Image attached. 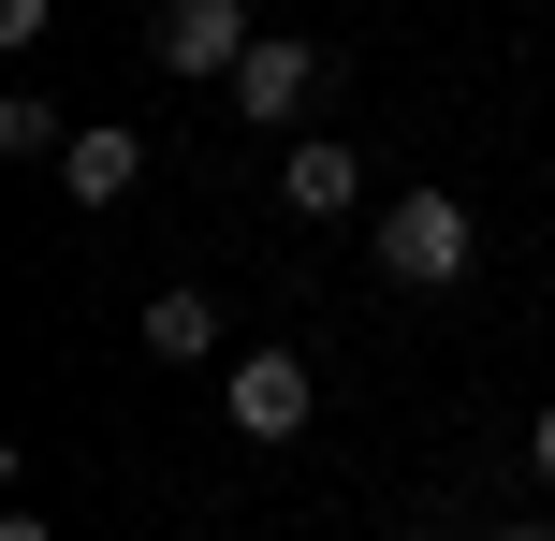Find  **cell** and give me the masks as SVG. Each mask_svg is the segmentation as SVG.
I'll use <instances>...</instances> for the list:
<instances>
[{
	"instance_id": "cell-6",
	"label": "cell",
	"mask_w": 555,
	"mask_h": 541,
	"mask_svg": "<svg viewBox=\"0 0 555 541\" xmlns=\"http://www.w3.org/2000/svg\"><path fill=\"white\" fill-rule=\"evenodd\" d=\"M278 191H293V220H365V162H351V132H293V146H278Z\"/></svg>"
},
{
	"instance_id": "cell-5",
	"label": "cell",
	"mask_w": 555,
	"mask_h": 541,
	"mask_svg": "<svg viewBox=\"0 0 555 541\" xmlns=\"http://www.w3.org/2000/svg\"><path fill=\"white\" fill-rule=\"evenodd\" d=\"M59 191H74L88 220H103V205H132V191H146V132H132V117H74V146H59Z\"/></svg>"
},
{
	"instance_id": "cell-8",
	"label": "cell",
	"mask_w": 555,
	"mask_h": 541,
	"mask_svg": "<svg viewBox=\"0 0 555 541\" xmlns=\"http://www.w3.org/2000/svg\"><path fill=\"white\" fill-rule=\"evenodd\" d=\"M0 146H15V162H59V146H74V117H59L44 88H15V103H0Z\"/></svg>"
},
{
	"instance_id": "cell-10",
	"label": "cell",
	"mask_w": 555,
	"mask_h": 541,
	"mask_svg": "<svg viewBox=\"0 0 555 541\" xmlns=\"http://www.w3.org/2000/svg\"><path fill=\"white\" fill-rule=\"evenodd\" d=\"M527 468H541V484H555V396H541V425H527Z\"/></svg>"
},
{
	"instance_id": "cell-12",
	"label": "cell",
	"mask_w": 555,
	"mask_h": 541,
	"mask_svg": "<svg viewBox=\"0 0 555 541\" xmlns=\"http://www.w3.org/2000/svg\"><path fill=\"white\" fill-rule=\"evenodd\" d=\"M482 541H555V527H482Z\"/></svg>"
},
{
	"instance_id": "cell-11",
	"label": "cell",
	"mask_w": 555,
	"mask_h": 541,
	"mask_svg": "<svg viewBox=\"0 0 555 541\" xmlns=\"http://www.w3.org/2000/svg\"><path fill=\"white\" fill-rule=\"evenodd\" d=\"M0 541H44V513H0Z\"/></svg>"
},
{
	"instance_id": "cell-9",
	"label": "cell",
	"mask_w": 555,
	"mask_h": 541,
	"mask_svg": "<svg viewBox=\"0 0 555 541\" xmlns=\"http://www.w3.org/2000/svg\"><path fill=\"white\" fill-rule=\"evenodd\" d=\"M44 29H59V0H0V44H15V59L44 44Z\"/></svg>"
},
{
	"instance_id": "cell-3",
	"label": "cell",
	"mask_w": 555,
	"mask_h": 541,
	"mask_svg": "<svg viewBox=\"0 0 555 541\" xmlns=\"http://www.w3.org/2000/svg\"><path fill=\"white\" fill-rule=\"evenodd\" d=\"M220 410H234V439H307L322 366H307V351H234V366H220Z\"/></svg>"
},
{
	"instance_id": "cell-2",
	"label": "cell",
	"mask_w": 555,
	"mask_h": 541,
	"mask_svg": "<svg viewBox=\"0 0 555 541\" xmlns=\"http://www.w3.org/2000/svg\"><path fill=\"white\" fill-rule=\"evenodd\" d=\"M249 44H263L249 0H162V15H146V59H162V74H191V88H220Z\"/></svg>"
},
{
	"instance_id": "cell-1",
	"label": "cell",
	"mask_w": 555,
	"mask_h": 541,
	"mask_svg": "<svg viewBox=\"0 0 555 541\" xmlns=\"http://www.w3.org/2000/svg\"><path fill=\"white\" fill-rule=\"evenodd\" d=\"M365 263H380L395 293H453V279L482 263V220H468L453 191H395L380 220H365Z\"/></svg>"
},
{
	"instance_id": "cell-4",
	"label": "cell",
	"mask_w": 555,
	"mask_h": 541,
	"mask_svg": "<svg viewBox=\"0 0 555 541\" xmlns=\"http://www.w3.org/2000/svg\"><path fill=\"white\" fill-rule=\"evenodd\" d=\"M220 103L249 117V132H293V117L322 103V44H293V29H263V44H249V59L220 74Z\"/></svg>"
},
{
	"instance_id": "cell-7",
	"label": "cell",
	"mask_w": 555,
	"mask_h": 541,
	"mask_svg": "<svg viewBox=\"0 0 555 541\" xmlns=\"http://www.w3.org/2000/svg\"><path fill=\"white\" fill-rule=\"evenodd\" d=\"M146 351H162V366H205V351H220V308H205L191 279H176V293H146Z\"/></svg>"
}]
</instances>
